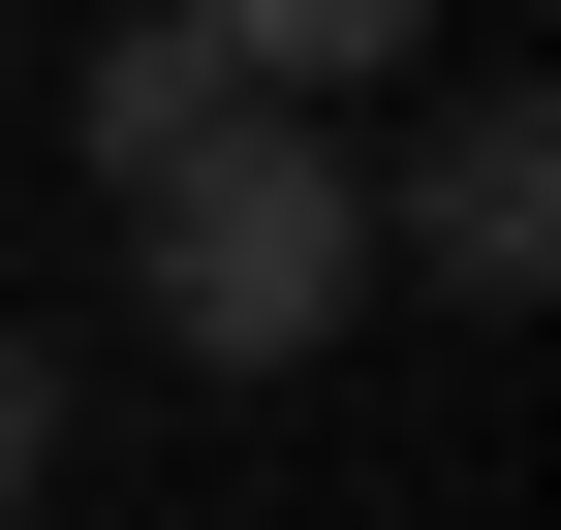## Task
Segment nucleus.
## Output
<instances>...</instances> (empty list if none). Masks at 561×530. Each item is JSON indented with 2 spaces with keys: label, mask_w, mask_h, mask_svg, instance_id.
<instances>
[{
  "label": "nucleus",
  "mask_w": 561,
  "mask_h": 530,
  "mask_svg": "<svg viewBox=\"0 0 561 530\" xmlns=\"http://www.w3.org/2000/svg\"><path fill=\"white\" fill-rule=\"evenodd\" d=\"M187 62H219V94H375L405 32H437V0H157Z\"/></svg>",
  "instance_id": "nucleus-3"
},
{
  "label": "nucleus",
  "mask_w": 561,
  "mask_h": 530,
  "mask_svg": "<svg viewBox=\"0 0 561 530\" xmlns=\"http://www.w3.org/2000/svg\"><path fill=\"white\" fill-rule=\"evenodd\" d=\"M219 125H250V94H219L187 32H157V0H125V32H94V187H157V157H219Z\"/></svg>",
  "instance_id": "nucleus-4"
},
{
  "label": "nucleus",
  "mask_w": 561,
  "mask_h": 530,
  "mask_svg": "<svg viewBox=\"0 0 561 530\" xmlns=\"http://www.w3.org/2000/svg\"><path fill=\"white\" fill-rule=\"evenodd\" d=\"M561 250V94H437V157H405V281L437 312H530Z\"/></svg>",
  "instance_id": "nucleus-2"
},
{
  "label": "nucleus",
  "mask_w": 561,
  "mask_h": 530,
  "mask_svg": "<svg viewBox=\"0 0 561 530\" xmlns=\"http://www.w3.org/2000/svg\"><path fill=\"white\" fill-rule=\"evenodd\" d=\"M125 250H157V344L187 375H312L343 312H375V157H343V125H219V157L125 187Z\"/></svg>",
  "instance_id": "nucleus-1"
},
{
  "label": "nucleus",
  "mask_w": 561,
  "mask_h": 530,
  "mask_svg": "<svg viewBox=\"0 0 561 530\" xmlns=\"http://www.w3.org/2000/svg\"><path fill=\"white\" fill-rule=\"evenodd\" d=\"M32 469H62V344L0 312V499H32Z\"/></svg>",
  "instance_id": "nucleus-5"
}]
</instances>
